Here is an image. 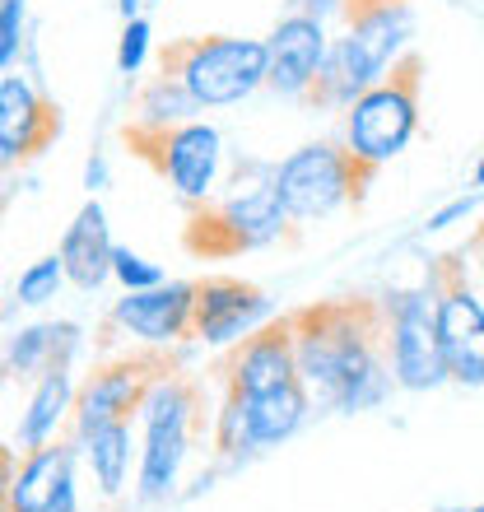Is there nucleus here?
Here are the masks:
<instances>
[{
    "label": "nucleus",
    "instance_id": "nucleus-1",
    "mask_svg": "<svg viewBox=\"0 0 484 512\" xmlns=\"http://www.w3.org/2000/svg\"><path fill=\"white\" fill-rule=\"evenodd\" d=\"M298 378L312 405L363 415L391 396L396 378L387 364V322L373 298H340L289 312Z\"/></svg>",
    "mask_w": 484,
    "mask_h": 512
},
{
    "label": "nucleus",
    "instance_id": "nucleus-2",
    "mask_svg": "<svg viewBox=\"0 0 484 512\" xmlns=\"http://www.w3.org/2000/svg\"><path fill=\"white\" fill-rule=\"evenodd\" d=\"M340 38L326 42L322 70L308 89L312 108L345 112L363 89H373L415 38V14L405 0H350Z\"/></svg>",
    "mask_w": 484,
    "mask_h": 512
},
{
    "label": "nucleus",
    "instance_id": "nucleus-3",
    "mask_svg": "<svg viewBox=\"0 0 484 512\" xmlns=\"http://www.w3.org/2000/svg\"><path fill=\"white\" fill-rule=\"evenodd\" d=\"M140 457H135V494L140 503L173 499L182 466H187L191 447L210 424H205V391L196 378L163 368L149 382L145 401H140Z\"/></svg>",
    "mask_w": 484,
    "mask_h": 512
},
{
    "label": "nucleus",
    "instance_id": "nucleus-4",
    "mask_svg": "<svg viewBox=\"0 0 484 512\" xmlns=\"http://www.w3.org/2000/svg\"><path fill=\"white\" fill-rule=\"evenodd\" d=\"M159 70L196 98V108H233L256 89H266V38H233V33L177 38L163 47Z\"/></svg>",
    "mask_w": 484,
    "mask_h": 512
},
{
    "label": "nucleus",
    "instance_id": "nucleus-5",
    "mask_svg": "<svg viewBox=\"0 0 484 512\" xmlns=\"http://www.w3.org/2000/svg\"><path fill=\"white\" fill-rule=\"evenodd\" d=\"M373 177L377 173L354 159L345 140H312V145L294 149L289 159L270 168V182H275L294 224L331 219L345 205H359L368 196V187H373Z\"/></svg>",
    "mask_w": 484,
    "mask_h": 512
},
{
    "label": "nucleus",
    "instance_id": "nucleus-6",
    "mask_svg": "<svg viewBox=\"0 0 484 512\" xmlns=\"http://www.w3.org/2000/svg\"><path fill=\"white\" fill-rule=\"evenodd\" d=\"M419 56L405 52L396 66L345 108V149L368 168H382L419 131Z\"/></svg>",
    "mask_w": 484,
    "mask_h": 512
},
{
    "label": "nucleus",
    "instance_id": "nucleus-7",
    "mask_svg": "<svg viewBox=\"0 0 484 512\" xmlns=\"http://www.w3.org/2000/svg\"><path fill=\"white\" fill-rule=\"evenodd\" d=\"M294 219L284 210L280 191L275 182H256V187H242L233 196H210L205 205H191V219H187V243L191 256H238V252H256V247H270L289 238Z\"/></svg>",
    "mask_w": 484,
    "mask_h": 512
},
{
    "label": "nucleus",
    "instance_id": "nucleus-8",
    "mask_svg": "<svg viewBox=\"0 0 484 512\" xmlns=\"http://www.w3.org/2000/svg\"><path fill=\"white\" fill-rule=\"evenodd\" d=\"M312 415V396L303 382L275 391H256V396H233L224 391L215 419H210V443L224 466H242L247 457H261L270 447L289 443Z\"/></svg>",
    "mask_w": 484,
    "mask_h": 512
},
{
    "label": "nucleus",
    "instance_id": "nucleus-9",
    "mask_svg": "<svg viewBox=\"0 0 484 512\" xmlns=\"http://www.w3.org/2000/svg\"><path fill=\"white\" fill-rule=\"evenodd\" d=\"M387 322V364L401 391H433L447 382L443 345H438V294L433 280L424 289H396L382 298Z\"/></svg>",
    "mask_w": 484,
    "mask_h": 512
},
{
    "label": "nucleus",
    "instance_id": "nucleus-10",
    "mask_svg": "<svg viewBox=\"0 0 484 512\" xmlns=\"http://www.w3.org/2000/svg\"><path fill=\"white\" fill-rule=\"evenodd\" d=\"M126 145L168 182L187 205H205L219 187V163H224V140L210 122L191 117L168 131H140L126 126Z\"/></svg>",
    "mask_w": 484,
    "mask_h": 512
},
{
    "label": "nucleus",
    "instance_id": "nucleus-11",
    "mask_svg": "<svg viewBox=\"0 0 484 512\" xmlns=\"http://www.w3.org/2000/svg\"><path fill=\"white\" fill-rule=\"evenodd\" d=\"M159 354H112L103 364H94V373H84L75 387V410H70V429L75 438L117 424V419H135L140 401H145L149 382L163 373Z\"/></svg>",
    "mask_w": 484,
    "mask_h": 512
},
{
    "label": "nucleus",
    "instance_id": "nucleus-12",
    "mask_svg": "<svg viewBox=\"0 0 484 512\" xmlns=\"http://www.w3.org/2000/svg\"><path fill=\"white\" fill-rule=\"evenodd\" d=\"M433 294H438V345L447 382L484 387V303L461 280L457 261H443L433 270Z\"/></svg>",
    "mask_w": 484,
    "mask_h": 512
},
{
    "label": "nucleus",
    "instance_id": "nucleus-13",
    "mask_svg": "<svg viewBox=\"0 0 484 512\" xmlns=\"http://www.w3.org/2000/svg\"><path fill=\"white\" fill-rule=\"evenodd\" d=\"M275 317V303L266 298V289H256L247 280L233 275H210L196 280V308H191V340L201 345H238L252 331Z\"/></svg>",
    "mask_w": 484,
    "mask_h": 512
},
{
    "label": "nucleus",
    "instance_id": "nucleus-14",
    "mask_svg": "<svg viewBox=\"0 0 484 512\" xmlns=\"http://www.w3.org/2000/svg\"><path fill=\"white\" fill-rule=\"evenodd\" d=\"M191 308H196V280H163L154 289L121 294L108 312V326L149 350H168L177 340H191Z\"/></svg>",
    "mask_w": 484,
    "mask_h": 512
},
{
    "label": "nucleus",
    "instance_id": "nucleus-15",
    "mask_svg": "<svg viewBox=\"0 0 484 512\" xmlns=\"http://www.w3.org/2000/svg\"><path fill=\"white\" fill-rule=\"evenodd\" d=\"M61 135V112L28 75H0V177L38 159Z\"/></svg>",
    "mask_w": 484,
    "mask_h": 512
},
{
    "label": "nucleus",
    "instance_id": "nucleus-16",
    "mask_svg": "<svg viewBox=\"0 0 484 512\" xmlns=\"http://www.w3.org/2000/svg\"><path fill=\"white\" fill-rule=\"evenodd\" d=\"M75 438H56L47 447L19 452L10 475V512H80V489H75Z\"/></svg>",
    "mask_w": 484,
    "mask_h": 512
},
{
    "label": "nucleus",
    "instance_id": "nucleus-17",
    "mask_svg": "<svg viewBox=\"0 0 484 512\" xmlns=\"http://www.w3.org/2000/svg\"><path fill=\"white\" fill-rule=\"evenodd\" d=\"M289 382H303L298 378L289 317H270L261 331L238 340L233 354L224 359V391H233V396H256V391H275L289 387Z\"/></svg>",
    "mask_w": 484,
    "mask_h": 512
},
{
    "label": "nucleus",
    "instance_id": "nucleus-18",
    "mask_svg": "<svg viewBox=\"0 0 484 512\" xmlns=\"http://www.w3.org/2000/svg\"><path fill=\"white\" fill-rule=\"evenodd\" d=\"M326 24L308 14H284L266 38V89L280 98H308L326 56Z\"/></svg>",
    "mask_w": 484,
    "mask_h": 512
},
{
    "label": "nucleus",
    "instance_id": "nucleus-19",
    "mask_svg": "<svg viewBox=\"0 0 484 512\" xmlns=\"http://www.w3.org/2000/svg\"><path fill=\"white\" fill-rule=\"evenodd\" d=\"M84 331L75 322H33L0 340V378H42L52 368H75Z\"/></svg>",
    "mask_w": 484,
    "mask_h": 512
},
{
    "label": "nucleus",
    "instance_id": "nucleus-20",
    "mask_svg": "<svg viewBox=\"0 0 484 512\" xmlns=\"http://www.w3.org/2000/svg\"><path fill=\"white\" fill-rule=\"evenodd\" d=\"M112 247L117 243L108 233V210L89 196L80 205V215L70 219L66 233H61V247H56L61 266H66V284H75L84 294H98L112 280Z\"/></svg>",
    "mask_w": 484,
    "mask_h": 512
},
{
    "label": "nucleus",
    "instance_id": "nucleus-21",
    "mask_svg": "<svg viewBox=\"0 0 484 512\" xmlns=\"http://www.w3.org/2000/svg\"><path fill=\"white\" fill-rule=\"evenodd\" d=\"M75 368H52L33 378V391H28L24 410H19V424H14V452H33V447L56 443L61 424L75 410Z\"/></svg>",
    "mask_w": 484,
    "mask_h": 512
},
{
    "label": "nucleus",
    "instance_id": "nucleus-22",
    "mask_svg": "<svg viewBox=\"0 0 484 512\" xmlns=\"http://www.w3.org/2000/svg\"><path fill=\"white\" fill-rule=\"evenodd\" d=\"M135 419H117V424H103V429L75 438L80 457L89 461L94 471V485L103 499H121V489L131 485V461L140 457V443H135Z\"/></svg>",
    "mask_w": 484,
    "mask_h": 512
},
{
    "label": "nucleus",
    "instance_id": "nucleus-23",
    "mask_svg": "<svg viewBox=\"0 0 484 512\" xmlns=\"http://www.w3.org/2000/svg\"><path fill=\"white\" fill-rule=\"evenodd\" d=\"M196 98L182 89V84L173 80V75H154V80L140 89V98H135V117L131 126H140V131H168V126H182L196 117Z\"/></svg>",
    "mask_w": 484,
    "mask_h": 512
},
{
    "label": "nucleus",
    "instance_id": "nucleus-24",
    "mask_svg": "<svg viewBox=\"0 0 484 512\" xmlns=\"http://www.w3.org/2000/svg\"><path fill=\"white\" fill-rule=\"evenodd\" d=\"M61 284H66V266H61V256H38V261H28L19 270V280H14V298H19V308H47L56 294H61Z\"/></svg>",
    "mask_w": 484,
    "mask_h": 512
},
{
    "label": "nucleus",
    "instance_id": "nucleus-25",
    "mask_svg": "<svg viewBox=\"0 0 484 512\" xmlns=\"http://www.w3.org/2000/svg\"><path fill=\"white\" fill-rule=\"evenodd\" d=\"M112 280L121 284V294H135V289H154L163 284V266H154L149 256L131 252V247H112Z\"/></svg>",
    "mask_w": 484,
    "mask_h": 512
},
{
    "label": "nucleus",
    "instance_id": "nucleus-26",
    "mask_svg": "<svg viewBox=\"0 0 484 512\" xmlns=\"http://www.w3.org/2000/svg\"><path fill=\"white\" fill-rule=\"evenodd\" d=\"M149 47H154V28H149L145 14H140V19H126V24H121V38H117V70L126 80L145 70Z\"/></svg>",
    "mask_w": 484,
    "mask_h": 512
},
{
    "label": "nucleus",
    "instance_id": "nucleus-27",
    "mask_svg": "<svg viewBox=\"0 0 484 512\" xmlns=\"http://www.w3.org/2000/svg\"><path fill=\"white\" fill-rule=\"evenodd\" d=\"M28 0H0V75H10L19 52H24Z\"/></svg>",
    "mask_w": 484,
    "mask_h": 512
},
{
    "label": "nucleus",
    "instance_id": "nucleus-28",
    "mask_svg": "<svg viewBox=\"0 0 484 512\" xmlns=\"http://www.w3.org/2000/svg\"><path fill=\"white\" fill-rule=\"evenodd\" d=\"M475 205H480V196H457V201H447L438 215H429L424 233H443V229H452V224H461V219H471Z\"/></svg>",
    "mask_w": 484,
    "mask_h": 512
},
{
    "label": "nucleus",
    "instance_id": "nucleus-29",
    "mask_svg": "<svg viewBox=\"0 0 484 512\" xmlns=\"http://www.w3.org/2000/svg\"><path fill=\"white\" fill-rule=\"evenodd\" d=\"M345 5L350 0H289V14H308V19H336V14H345Z\"/></svg>",
    "mask_w": 484,
    "mask_h": 512
},
{
    "label": "nucleus",
    "instance_id": "nucleus-30",
    "mask_svg": "<svg viewBox=\"0 0 484 512\" xmlns=\"http://www.w3.org/2000/svg\"><path fill=\"white\" fill-rule=\"evenodd\" d=\"M103 187H108V159H103V154H94V159L84 163V191H89V196H98Z\"/></svg>",
    "mask_w": 484,
    "mask_h": 512
},
{
    "label": "nucleus",
    "instance_id": "nucleus-31",
    "mask_svg": "<svg viewBox=\"0 0 484 512\" xmlns=\"http://www.w3.org/2000/svg\"><path fill=\"white\" fill-rule=\"evenodd\" d=\"M140 5H145V0H117V14H121V24H126V19H140Z\"/></svg>",
    "mask_w": 484,
    "mask_h": 512
},
{
    "label": "nucleus",
    "instance_id": "nucleus-32",
    "mask_svg": "<svg viewBox=\"0 0 484 512\" xmlns=\"http://www.w3.org/2000/svg\"><path fill=\"white\" fill-rule=\"evenodd\" d=\"M471 252H475V266H480V275H484V229H480V238L471 243Z\"/></svg>",
    "mask_w": 484,
    "mask_h": 512
},
{
    "label": "nucleus",
    "instance_id": "nucleus-33",
    "mask_svg": "<svg viewBox=\"0 0 484 512\" xmlns=\"http://www.w3.org/2000/svg\"><path fill=\"white\" fill-rule=\"evenodd\" d=\"M475 187L484 191V154H480V163H475Z\"/></svg>",
    "mask_w": 484,
    "mask_h": 512
},
{
    "label": "nucleus",
    "instance_id": "nucleus-34",
    "mask_svg": "<svg viewBox=\"0 0 484 512\" xmlns=\"http://www.w3.org/2000/svg\"><path fill=\"white\" fill-rule=\"evenodd\" d=\"M447 512H466V508H447Z\"/></svg>",
    "mask_w": 484,
    "mask_h": 512
},
{
    "label": "nucleus",
    "instance_id": "nucleus-35",
    "mask_svg": "<svg viewBox=\"0 0 484 512\" xmlns=\"http://www.w3.org/2000/svg\"><path fill=\"white\" fill-rule=\"evenodd\" d=\"M471 512H484V503H480V508H471Z\"/></svg>",
    "mask_w": 484,
    "mask_h": 512
},
{
    "label": "nucleus",
    "instance_id": "nucleus-36",
    "mask_svg": "<svg viewBox=\"0 0 484 512\" xmlns=\"http://www.w3.org/2000/svg\"><path fill=\"white\" fill-rule=\"evenodd\" d=\"M149 5H159V0H149Z\"/></svg>",
    "mask_w": 484,
    "mask_h": 512
}]
</instances>
